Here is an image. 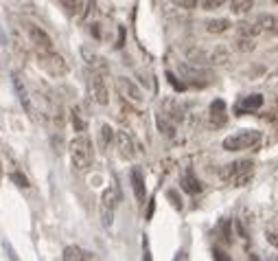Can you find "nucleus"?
Wrapping results in <instances>:
<instances>
[{"mask_svg": "<svg viewBox=\"0 0 278 261\" xmlns=\"http://www.w3.org/2000/svg\"><path fill=\"white\" fill-rule=\"evenodd\" d=\"M221 178L230 187H245L254 178V163L252 161H237L221 169Z\"/></svg>", "mask_w": 278, "mask_h": 261, "instance_id": "obj_1", "label": "nucleus"}, {"mask_svg": "<svg viewBox=\"0 0 278 261\" xmlns=\"http://www.w3.org/2000/svg\"><path fill=\"white\" fill-rule=\"evenodd\" d=\"M263 141V134L259 129H239L232 136L224 139V149L226 151H245V149H257Z\"/></svg>", "mask_w": 278, "mask_h": 261, "instance_id": "obj_2", "label": "nucleus"}, {"mask_svg": "<svg viewBox=\"0 0 278 261\" xmlns=\"http://www.w3.org/2000/svg\"><path fill=\"white\" fill-rule=\"evenodd\" d=\"M70 158L77 169H88L90 167L94 158V149H92V141L86 134H79L77 139L70 141Z\"/></svg>", "mask_w": 278, "mask_h": 261, "instance_id": "obj_3", "label": "nucleus"}, {"mask_svg": "<svg viewBox=\"0 0 278 261\" xmlns=\"http://www.w3.org/2000/svg\"><path fill=\"white\" fill-rule=\"evenodd\" d=\"M38 64H40V68L50 77L68 75V64H66V60L62 55L53 53V50H42L40 57H38Z\"/></svg>", "mask_w": 278, "mask_h": 261, "instance_id": "obj_4", "label": "nucleus"}, {"mask_svg": "<svg viewBox=\"0 0 278 261\" xmlns=\"http://www.w3.org/2000/svg\"><path fill=\"white\" fill-rule=\"evenodd\" d=\"M116 204H119V189L114 185H109L103 191V195H101V220H103V226H112Z\"/></svg>", "mask_w": 278, "mask_h": 261, "instance_id": "obj_5", "label": "nucleus"}, {"mask_svg": "<svg viewBox=\"0 0 278 261\" xmlns=\"http://www.w3.org/2000/svg\"><path fill=\"white\" fill-rule=\"evenodd\" d=\"M116 90H119V95L125 99V101H129V103H134V106H143L145 103L143 90L138 88L131 79H127V77H119V79H116Z\"/></svg>", "mask_w": 278, "mask_h": 261, "instance_id": "obj_6", "label": "nucleus"}, {"mask_svg": "<svg viewBox=\"0 0 278 261\" xmlns=\"http://www.w3.org/2000/svg\"><path fill=\"white\" fill-rule=\"evenodd\" d=\"M88 86H90V97L94 99V103L107 106V101H109V97H107V86H105V79H103V75H101V70H92Z\"/></svg>", "mask_w": 278, "mask_h": 261, "instance_id": "obj_7", "label": "nucleus"}, {"mask_svg": "<svg viewBox=\"0 0 278 261\" xmlns=\"http://www.w3.org/2000/svg\"><path fill=\"white\" fill-rule=\"evenodd\" d=\"M114 141H116V149H119V156L131 161L136 156V145L131 141V136L127 132H114Z\"/></svg>", "mask_w": 278, "mask_h": 261, "instance_id": "obj_8", "label": "nucleus"}, {"mask_svg": "<svg viewBox=\"0 0 278 261\" xmlns=\"http://www.w3.org/2000/svg\"><path fill=\"white\" fill-rule=\"evenodd\" d=\"M29 38H31V42L35 46H38L40 50H53V40H50V35L44 31L42 27L38 24H29Z\"/></svg>", "mask_w": 278, "mask_h": 261, "instance_id": "obj_9", "label": "nucleus"}, {"mask_svg": "<svg viewBox=\"0 0 278 261\" xmlns=\"http://www.w3.org/2000/svg\"><path fill=\"white\" fill-rule=\"evenodd\" d=\"M259 24L261 33H269V35H278V16L274 13H261V16L254 20Z\"/></svg>", "mask_w": 278, "mask_h": 261, "instance_id": "obj_10", "label": "nucleus"}, {"mask_svg": "<svg viewBox=\"0 0 278 261\" xmlns=\"http://www.w3.org/2000/svg\"><path fill=\"white\" fill-rule=\"evenodd\" d=\"M228 121V114H226V103L221 99H215L213 103H210V123L213 125H224V123Z\"/></svg>", "mask_w": 278, "mask_h": 261, "instance_id": "obj_11", "label": "nucleus"}, {"mask_svg": "<svg viewBox=\"0 0 278 261\" xmlns=\"http://www.w3.org/2000/svg\"><path fill=\"white\" fill-rule=\"evenodd\" d=\"M131 187H134V195H136V200L145 202V198H147V191H145V180H143V173L138 171V169H131Z\"/></svg>", "mask_w": 278, "mask_h": 261, "instance_id": "obj_12", "label": "nucleus"}, {"mask_svg": "<svg viewBox=\"0 0 278 261\" xmlns=\"http://www.w3.org/2000/svg\"><path fill=\"white\" fill-rule=\"evenodd\" d=\"M62 257L66 261H84V259H92L94 255H92V252H88V250H84V248H79V246H66Z\"/></svg>", "mask_w": 278, "mask_h": 261, "instance_id": "obj_13", "label": "nucleus"}, {"mask_svg": "<svg viewBox=\"0 0 278 261\" xmlns=\"http://www.w3.org/2000/svg\"><path fill=\"white\" fill-rule=\"evenodd\" d=\"M11 79H13V86H16V92L20 97L22 108H24L26 112H31V101H29V92H26V86L22 84V77L20 75H11Z\"/></svg>", "mask_w": 278, "mask_h": 261, "instance_id": "obj_14", "label": "nucleus"}, {"mask_svg": "<svg viewBox=\"0 0 278 261\" xmlns=\"http://www.w3.org/2000/svg\"><path fill=\"white\" fill-rule=\"evenodd\" d=\"M261 106H263V97H261V95H250V97H245V99L239 103L237 112H239V114H243V112H252V110H259Z\"/></svg>", "mask_w": 278, "mask_h": 261, "instance_id": "obj_15", "label": "nucleus"}, {"mask_svg": "<svg viewBox=\"0 0 278 261\" xmlns=\"http://www.w3.org/2000/svg\"><path fill=\"white\" fill-rule=\"evenodd\" d=\"M230 20H226V18H217V20H208L206 22V31L208 33H213V35H219V33H226L230 29Z\"/></svg>", "mask_w": 278, "mask_h": 261, "instance_id": "obj_16", "label": "nucleus"}, {"mask_svg": "<svg viewBox=\"0 0 278 261\" xmlns=\"http://www.w3.org/2000/svg\"><path fill=\"white\" fill-rule=\"evenodd\" d=\"M112 141H114V129L109 127L107 123H103V125L99 127V147L101 149H107Z\"/></svg>", "mask_w": 278, "mask_h": 261, "instance_id": "obj_17", "label": "nucleus"}, {"mask_svg": "<svg viewBox=\"0 0 278 261\" xmlns=\"http://www.w3.org/2000/svg\"><path fill=\"white\" fill-rule=\"evenodd\" d=\"M254 7V0H230V9L232 13H239V16H243Z\"/></svg>", "mask_w": 278, "mask_h": 261, "instance_id": "obj_18", "label": "nucleus"}, {"mask_svg": "<svg viewBox=\"0 0 278 261\" xmlns=\"http://www.w3.org/2000/svg\"><path fill=\"white\" fill-rule=\"evenodd\" d=\"M254 46H257V42H254V38H247V35H239L237 42H235V48L239 50V53H247V50H254Z\"/></svg>", "mask_w": 278, "mask_h": 261, "instance_id": "obj_19", "label": "nucleus"}, {"mask_svg": "<svg viewBox=\"0 0 278 261\" xmlns=\"http://www.w3.org/2000/svg\"><path fill=\"white\" fill-rule=\"evenodd\" d=\"M182 187H184L188 193H200L202 191V182L193 176V173H186L184 180H182Z\"/></svg>", "mask_w": 278, "mask_h": 261, "instance_id": "obj_20", "label": "nucleus"}, {"mask_svg": "<svg viewBox=\"0 0 278 261\" xmlns=\"http://www.w3.org/2000/svg\"><path fill=\"white\" fill-rule=\"evenodd\" d=\"M237 31L239 35H247V38H254L257 33H261V29L257 22H239L237 24Z\"/></svg>", "mask_w": 278, "mask_h": 261, "instance_id": "obj_21", "label": "nucleus"}, {"mask_svg": "<svg viewBox=\"0 0 278 261\" xmlns=\"http://www.w3.org/2000/svg\"><path fill=\"white\" fill-rule=\"evenodd\" d=\"M72 125H75V129L77 132H86V119L81 117V110H79V108H75V110H72Z\"/></svg>", "mask_w": 278, "mask_h": 261, "instance_id": "obj_22", "label": "nucleus"}, {"mask_svg": "<svg viewBox=\"0 0 278 261\" xmlns=\"http://www.w3.org/2000/svg\"><path fill=\"white\" fill-rule=\"evenodd\" d=\"M265 239L278 250V224H269V226L265 228Z\"/></svg>", "mask_w": 278, "mask_h": 261, "instance_id": "obj_23", "label": "nucleus"}, {"mask_svg": "<svg viewBox=\"0 0 278 261\" xmlns=\"http://www.w3.org/2000/svg\"><path fill=\"white\" fill-rule=\"evenodd\" d=\"M200 3H202V9L204 11H213V9H219L226 0H200Z\"/></svg>", "mask_w": 278, "mask_h": 261, "instance_id": "obj_24", "label": "nucleus"}, {"mask_svg": "<svg viewBox=\"0 0 278 261\" xmlns=\"http://www.w3.org/2000/svg\"><path fill=\"white\" fill-rule=\"evenodd\" d=\"M64 7H66V11H68L70 16H75V13L81 9V3H79V0H64Z\"/></svg>", "mask_w": 278, "mask_h": 261, "instance_id": "obj_25", "label": "nucleus"}, {"mask_svg": "<svg viewBox=\"0 0 278 261\" xmlns=\"http://www.w3.org/2000/svg\"><path fill=\"white\" fill-rule=\"evenodd\" d=\"M171 3L182 7V9H195V7L200 5V0H171Z\"/></svg>", "mask_w": 278, "mask_h": 261, "instance_id": "obj_26", "label": "nucleus"}, {"mask_svg": "<svg viewBox=\"0 0 278 261\" xmlns=\"http://www.w3.org/2000/svg\"><path fill=\"white\" fill-rule=\"evenodd\" d=\"M11 180H13V182H18V187H22V189H26V187H29V180L22 176V173H11Z\"/></svg>", "mask_w": 278, "mask_h": 261, "instance_id": "obj_27", "label": "nucleus"}, {"mask_svg": "<svg viewBox=\"0 0 278 261\" xmlns=\"http://www.w3.org/2000/svg\"><path fill=\"white\" fill-rule=\"evenodd\" d=\"M276 132H278V127H276Z\"/></svg>", "mask_w": 278, "mask_h": 261, "instance_id": "obj_28", "label": "nucleus"}]
</instances>
